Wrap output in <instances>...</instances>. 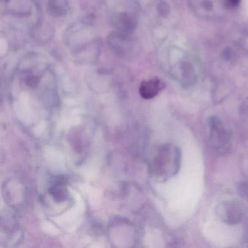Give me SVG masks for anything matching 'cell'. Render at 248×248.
I'll use <instances>...</instances> for the list:
<instances>
[{"instance_id":"6da1fadb","label":"cell","mask_w":248,"mask_h":248,"mask_svg":"<svg viewBox=\"0 0 248 248\" xmlns=\"http://www.w3.org/2000/svg\"><path fill=\"white\" fill-rule=\"evenodd\" d=\"M210 138L216 149L220 152H225L229 148L231 141V133L225 127L223 122L217 117L209 119Z\"/></svg>"},{"instance_id":"7a4b0ae2","label":"cell","mask_w":248,"mask_h":248,"mask_svg":"<svg viewBox=\"0 0 248 248\" xmlns=\"http://www.w3.org/2000/svg\"><path fill=\"white\" fill-rule=\"evenodd\" d=\"M217 213L220 220L230 225L240 223L245 216V210L237 201H225L217 207Z\"/></svg>"},{"instance_id":"3957f363","label":"cell","mask_w":248,"mask_h":248,"mask_svg":"<svg viewBox=\"0 0 248 248\" xmlns=\"http://www.w3.org/2000/svg\"><path fill=\"white\" fill-rule=\"evenodd\" d=\"M165 88V84L159 79H149L142 82L139 93L144 99H152L156 97Z\"/></svg>"},{"instance_id":"277c9868","label":"cell","mask_w":248,"mask_h":248,"mask_svg":"<svg viewBox=\"0 0 248 248\" xmlns=\"http://www.w3.org/2000/svg\"><path fill=\"white\" fill-rule=\"evenodd\" d=\"M238 192L241 197H248V183H242L239 185Z\"/></svg>"},{"instance_id":"5b68a950","label":"cell","mask_w":248,"mask_h":248,"mask_svg":"<svg viewBox=\"0 0 248 248\" xmlns=\"http://www.w3.org/2000/svg\"><path fill=\"white\" fill-rule=\"evenodd\" d=\"M240 0H224V6L228 8H233L238 6Z\"/></svg>"},{"instance_id":"8992f818","label":"cell","mask_w":248,"mask_h":248,"mask_svg":"<svg viewBox=\"0 0 248 248\" xmlns=\"http://www.w3.org/2000/svg\"><path fill=\"white\" fill-rule=\"evenodd\" d=\"M241 114L242 115L248 116V99H247L241 107Z\"/></svg>"}]
</instances>
